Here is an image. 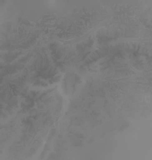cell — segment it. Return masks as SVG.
I'll return each mask as SVG.
<instances>
[{"label":"cell","instance_id":"1","mask_svg":"<svg viewBox=\"0 0 152 160\" xmlns=\"http://www.w3.org/2000/svg\"><path fill=\"white\" fill-rule=\"evenodd\" d=\"M140 46L141 44L138 42H123L105 45L100 47L99 49L104 57L110 54L136 51Z\"/></svg>","mask_w":152,"mask_h":160}]
</instances>
